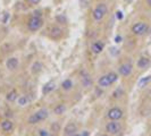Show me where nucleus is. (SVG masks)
<instances>
[{
  "mask_svg": "<svg viewBox=\"0 0 151 136\" xmlns=\"http://www.w3.org/2000/svg\"><path fill=\"white\" fill-rule=\"evenodd\" d=\"M17 66H18V59L15 58V57H12V58H9L6 61V67L9 70H15L17 68Z\"/></svg>",
  "mask_w": 151,
  "mask_h": 136,
  "instance_id": "1a4fd4ad",
  "label": "nucleus"
},
{
  "mask_svg": "<svg viewBox=\"0 0 151 136\" xmlns=\"http://www.w3.org/2000/svg\"><path fill=\"white\" fill-rule=\"evenodd\" d=\"M127 1H132V0H127Z\"/></svg>",
  "mask_w": 151,
  "mask_h": 136,
  "instance_id": "58836bf2",
  "label": "nucleus"
},
{
  "mask_svg": "<svg viewBox=\"0 0 151 136\" xmlns=\"http://www.w3.org/2000/svg\"><path fill=\"white\" fill-rule=\"evenodd\" d=\"M39 135L40 136H48L49 133H48V130H46V129H40L39 130Z\"/></svg>",
  "mask_w": 151,
  "mask_h": 136,
  "instance_id": "cd10ccee",
  "label": "nucleus"
},
{
  "mask_svg": "<svg viewBox=\"0 0 151 136\" xmlns=\"http://www.w3.org/2000/svg\"><path fill=\"white\" fill-rule=\"evenodd\" d=\"M108 77H109V79H110L111 84H114V83L117 81V78H118V76H117V74H116V73H114V71H110V73L108 74Z\"/></svg>",
  "mask_w": 151,
  "mask_h": 136,
  "instance_id": "393cba45",
  "label": "nucleus"
},
{
  "mask_svg": "<svg viewBox=\"0 0 151 136\" xmlns=\"http://www.w3.org/2000/svg\"><path fill=\"white\" fill-rule=\"evenodd\" d=\"M76 130H77V127L74 123L67 124L65 126V128H64V133H65L66 136H73L75 133H76Z\"/></svg>",
  "mask_w": 151,
  "mask_h": 136,
  "instance_id": "0eeeda50",
  "label": "nucleus"
},
{
  "mask_svg": "<svg viewBox=\"0 0 151 136\" xmlns=\"http://www.w3.org/2000/svg\"><path fill=\"white\" fill-rule=\"evenodd\" d=\"M150 59L147 58V57H141L139 60H138V67L141 68V69H147L149 66H150Z\"/></svg>",
  "mask_w": 151,
  "mask_h": 136,
  "instance_id": "9b49d317",
  "label": "nucleus"
},
{
  "mask_svg": "<svg viewBox=\"0 0 151 136\" xmlns=\"http://www.w3.org/2000/svg\"><path fill=\"white\" fill-rule=\"evenodd\" d=\"M122 116H123V111L117 107L111 108L110 110L108 111V118L111 119V120H118V119L122 118Z\"/></svg>",
  "mask_w": 151,
  "mask_h": 136,
  "instance_id": "39448f33",
  "label": "nucleus"
},
{
  "mask_svg": "<svg viewBox=\"0 0 151 136\" xmlns=\"http://www.w3.org/2000/svg\"><path fill=\"white\" fill-rule=\"evenodd\" d=\"M48 136H56V135H54V134H52V135H48Z\"/></svg>",
  "mask_w": 151,
  "mask_h": 136,
  "instance_id": "4c0bfd02",
  "label": "nucleus"
},
{
  "mask_svg": "<svg viewBox=\"0 0 151 136\" xmlns=\"http://www.w3.org/2000/svg\"><path fill=\"white\" fill-rule=\"evenodd\" d=\"M115 42H116V43H120V42H122V36H120V35H117V36L115 37Z\"/></svg>",
  "mask_w": 151,
  "mask_h": 136,
  "instance_id": "7c9ffc66",
  "label": "nucleus"
},
{
  "mask_svg": "<svg viewBox=\"0 0 151 136\" xmlns=\"http://www.w3.org/2000/svg\"><path fill=\"white\" fill-rule=\"evenodd\" d=\"M81 74H82V83H83V85H84L85 88L91 86L92 85V79L88 75V73H86V71H82Z\"/></svg>",
  "mask_w": 151,
  "mask_h": 136,
  "instance_id": "f8f14e48",
  "label": "nucleus"
},
{
  "mask_svg": "<svg viewBox=\"0 0 151 136\" xmlns=\"http://www.w3.org/2000/svg\"><path fill=\"white\" fill-rule=\"evenodd\" d=\"M33 16H36V17H41V13L39 10H36V11H33Z\"/></svg>",
  "mask_w": 151,
  "mask_h": 136,
  "instance_id": "473e14b6",
  "label": "nucleus"
},
{
  "mask_svg": "<svg viewBox=\"0 0 151 136\" xmlns=\"http://www.w3.org/2000/svg\"><path fill=\"white\" fill-rule=\"evenodd\" d=\"M120 129H122V125L119 123H117L116 120H112V122L108 123L106 125V130H107L109 134H117L120 132Z\"/></svg>",
  "mask_w": 151,
  "mask_h": 136,
  "instance_id": "20e7f679",
  "label": "nucleus"
},
{
  "mask_svg": "<svg viewBox=\"0 0 151 136\" xmlns=\"http://www.w3.org/2000/svg\"><path fill=\"white\" fill-rule=\"evenodd\" d=\"M98 84H99L100 88L106 89V88H108V86L111 85V82H110V79H109L108 75H103V76H101V77L99 78V82H98Z\"/></svg>",
  "mask_w": 151,
  "mask_h": 136,
  "instance_id": "9d476101",
  "label": "nucleus"
},
{
  "mask_svg": "<svg viewBox=\"0 0 151 136\" xmlns=\"http://www.w3.org/2000/svg\"><path fill=\"white\" fill-rule=\"evenodd\" d=\"M66 110V107L64 104H58L56 105L55 109H54V112L56 113V115H62V113H64Z\"/></svg>",
  "mask_w": 151,
  "mask_h": 136,
  "instance_id": "aec40b11",
  "label": "nucleus"
},
{
  "mask_svg": "<svg viewBox=\"0 0 151 136\" xmlns=\"http://www.w3.org/2000/svg\"><path fill=\"white\" fill-rule=\"evenodd\" d=\"M9 18V14L8 13H3V18H2V23H6L7 20Z\"/></svg>",
  "mask_w": 151,
  "mask_h": 136,
  "instance_id": "c85d7f7f",
  "label": "nucleus"
},
{
  "mask_svg": "<svg viewBox=\"0 0 151 136\" xmlns=\"http://www.w3.org/2000/svg\"><path fill=\"white\" fill-rule=\"evenodd\" d=\"M6 99H7V101H9V102H14L15 100L17 99V92H16L15 90L10 91V92H9L8 94H7Z\"/></svg>",
  "mask_w": 151,
  "mask_h": 136,
  "instance_id": "a211bd4d",
  "label": "nucleus"
},
{
  "mask_svg": "<svg viewBox=\"0 0 151 136\" xmlns=\"http://www.w3.org/2000/svg\"><path fill=\"white\" fill-rule=\"evenodd\" d=\"M82 136H88L89 135V133H88V132H86V130H84V132H83V133L81 134Z\"/></svg>",
  "mask_w": 151,
  "mask_h": 136,
  "instance_id": "72a5a7b5",
  "label": "nucleus"
},
{
  "mask_svg": "<svg viewBox=\"0 0 151 136\" xmlns=\"http://www.w3.org/2000/svg\"><path fill=\"white\" fill-rule=\"evenodd\" d=\"M123 95H124V90L122 88H117L114 91V93H112V96H114L115 99H120Z\"/></svg>",
  "mask_w": 151,
  "mask_h": 136,
  "instance_id": "412c9836",
  "label": "nucleus"
},
{
  "mask_svg": "<svg viewBox=\"0 0 151 136\" xmlns=\"http://www.w3.org/2000/svg\"><path fill=\"white\" fill-rule=\"evenodd\" d=\"M108 13V7L106 3H99L92 13V17L96 22H100L105 17V15Z\"/></svg>",
  "mask_w": 151,
  "mask_h": 136,
  "instance_id": "f257e3e1",
  "label": "nucleus"
},
{
  "mask_svg": "<svg viewBox=\"0 0 151 136\" xmlns=\"http://www.w3.org/2000/svg\"><path fill=\"white\" fill-rule=\"evenodd\" d=\"M73 136H82V135H81V134H74Z\"/></svg>",
  "mask_w": 151,
  "mask_h": 136,
  "instance_id": "c9c22d12",
  "label": "nucleus"
},
{
  "mask_svg": "<svg viewBox=\"0 0 151 136\" xmlns=\"http://www.w3.org/2000/svg\"><path fill=\"white\" fill-rule=\"evenodd\" d=\"M132 69H133V67H132V65L130 62H125L123 64V65H120L119 68H118V71L119 74L122 75V76H128L131 73H132Z\"/></svg>",
  "mask_w": 151,
  "mask_h": 136,
  "instance_id": "423d86ee",
  "label": "nucleus"
},
{
  "mask_svg": "<svg viewBox=\"0 0 151 136\" xmlns=\"http://www.w3.org/2000/svg\"><path fill=\"white\" fill-rule=\"evenodd\" d=\"M116 17H117V20H122V18H123V13H122V11H117Z\"/></svg>",
  "mask_w": 151,
  "mask_h": 136,
  "instance_id": "c756f323",
  "label": "nucleus"
},
{
  "mask_svg": "<svg viewBox=\"0 0 151 136\" xmlns=\"http://www.w3.org/2000/svg\"><path fill=\"white\" fill-rule=\"evenodd\" d=\"M54 90H55V83L54 82H49V83H47V84L43 86L42 93L43 94H49L50 92H52Z\"/></svg>",
  "mask_w": 151,
  "mask_h": 136,
  "instance_id": "4468645a",
  "label": "nucleus"
},
{
  "mask_svg": "<svg viewBox=\"0 0 151 136\" xmlns=\"http://www.w3.org/2000/svg\"><path fill=\"white\" fill-rule=\"evenodd\" d=\"M1 128H2V130L3 132H10V130H13V123L10 122V120H3V122L1 123Z\"/></svg>",
  "mask_w": 151,
  "mask_h": 136,
  "instance_id": "ddd939ff",
  "label": "nucleus"
},
{
  "mask_svg": "<svg viewBox=\"0 0 151 136\" xmlns=\"http://www.w3.org/2000/svg\"><path fill=\"white\" fill-rule=\"evenodd\" d=\"M43 25V21L41 17H36V16H32L31 18L29 20V23H27V27L31 32H36L42 27Z\"/></svg>",
  "mask_w": 151,
  "mask_h": 136,
  "instance_id": "f03ea898",
  "label": "nucleus"
},
{
  "mask_svg": "<svg viewBox=\"0 0 151 136\" xmlns=\"http://www.w3.org/2000/svg\"><path fill=\"white\" fill-rule=\"evenodd\" d=\"M62 88L64 90H70L72 88H73V82L70 81V79H65L63 83H62Z\"/></svg>",
  "mask_w": 151,
  "mask_h": 136,
  "instance_id": "4be33fe9",
  "label": "nucleus"
},
{
  "mask_svg": "<svg viewBox=\"0 0 151 136\" xmlns=\"http://www.w3.org/2000/svg\"><path fill=\"white\" fill-rule=\"evenodd\" d=\"M40 122V119L37 118V116H36V113H33L32 116H30V118H29V123L30 124H37Z\"/></svg>",
  "mask_w": 151,
  "mask_h": 136,
  "instance_id": "b1692460",
  "label": "nucleus"
},
{
  "mask_svg": "<svg viewBox=\"0 0 151 136\" xmlns=\"http://www.w3.org/2000/svg\"><path fill=\"white\" fill-rule=\"evenodd\" d=\"M41 0H29L30 3H32V5H37V3H40Z\"/></svg>",
  "mask_w": 151,
  "mask_h": 136,
  "instance_id": "2f4dec72",
  "label": "nucleus"
},
{
  "mask_svg": "<svg viewBox=\"0 0 151 136\" xmlns=\"http://www.w3.org/2000/svg\"><path fill=\"white\" fill-rule=\"evenodd\" d=\"M56 20H57V22L62 23V24H65V23H67V18L65 16H63V15H58V16L56 17Z\"/></svg>",
  "mask_w": 151,
  "mask_h": 136,
  "instance_id": "a878e982",
  "label": "nucleus"
},
{
  "mask_svg": "<svg viewBox=\"0 0 151 136\" xmlns=\"http://www.w3.org/2000/svg\"><path fill=\"white\" fill-rule=\"evenodd\" d=\"M36 116L37 118L40 119V122H42V120H46L48 118L49 113H48V110H46V109H40L39 111H36Z\"/></svg>",
  "mask_w": 151,
  "mask_h": 136,
  "instance_id": "dca6fc26",
  "label": "nucleus"
},
{
  "mask_svg": "<svg viewBox=\"0 0 151 136\" xmlns=\"http://www.w3.org/2000/svg\"><path fill=\"white\" fill-rule=\"evenodd\" d=\"M147 31H148V25L143 22H139L132 26V32L135 35H143V34L147 33Z\"/></svg>",
  "mask_w": 151,
  "mask_h": 136,
  "instance_id": "7ed1b4c3",
  "label": "nucleus"
},
{
  "mask_svg": "<svg viewBox=\"0 0 151 136\" xmlns=\"http://www.w3.org/2000/svg\"><path fill=\"white\" fill-rule=\"evenodd\" d=\"M42 68H43V66H42V64L41 62H39V61H35L34 64L32 65V71L33 73H40L41 70H42Z\"/></svg>",
  "mask_w": 151,
  "mask_h": 136,
  "instance_id": "6ab92c4d",
  "label": "nucleus"
},
{
  "mask_svg": "<svg viewBox=\"0 0 151 136\" xmlns=\"http://www.w3.org/2000/svg\"><path fill=\"white\" fill-rule=\"evenodd\" d=\"M151 81V76H145V77H142L141 79L139 81V83H138V86L139 88H144V86L148 84V83Z\"/></svg>",
  "mask_w": 151,
  "mask_h": 136,
  "instance_id": "f3484780",
  "label": "nucleus"
},
{
  "mask_svg": "<svg viewBox=\"0 0 151 136\" xmlns=\"http://www.w3.org/2000/svg\"><path fill=\"white\" fill-rule=\"evenodd\" d=\"M17 103L21 105V107H24V105H26L29 103V98L27 96H20L17 100Z\"/></svg>",
  "mask_w": 151,
  "mask_h": 136,
  "instance_id": "5701e85b",
  "label": "nucleus"
},
{
  "mask_svg": "<svg viewBox=\"0 0 151 136\" xmlns=\"http://www.w3.org/2000/svg\"><path fill=\"white\" fill-rule=\"evenodd\" d=\"M59 125L57 124V123H54V124H52L51 125V129H52V132H58L59 130Z\"/></svg>",
  "mask_w": 151,
  "mask_h": 136,
  "instance_id": "bb28decb",
  "label": "nucleus"
},
{
  "mask_svg": "<svg viewBox=\"0 0 151 136\" xmlns=\"http://www.w3.org/2000/svg\"><path fill=\"white\" fill-rule=\"evenodd\" d=\"M147 2H148L149 6H151V0H147Z\"/></svg>",
  "mask_w": 151,
  "mask_h": 136,
  "instance_id": "f704fd0d",
  "label": "nucleus"
},
{
  "mask_svg": "<svg viewBox=\"0 0 151 136\" xmlns=\"http://www.w3.org/2000/svg\"><path fill=\"white\" fill-rule=\"evenodd\" d=\"M50 34H51V37H54V39H59L63 34V31H62V28L57 27V26H54V27L51 28Z\"/></svg>",
  "mask_w": 151,
  "mask_h": 136,
  "instance_id": "2eb2a0df",
  "label": "nucleus"
},
{
  "mask_svg": "<svg viewBox=\"0 0 151 136\" xmlns=\"http://www.w3.org/2000/svg\"><path fill=\"white\" fill-rule=\"evenodd\" d=\"M101 136H109L108 134H103V135H101Z\"/></svg>",
  "mask_w": 151,
  "mask_h": 136,
  "instance_id": "e433bc0d",
  "label": "nucleus"
},
{
  "mask_svg": "<svg viewBox=\"0 0 151 136\" xmlns=\"http://www.w3.org/2000/svg\"><path fill=\"white\" fill-rule=\"evenodd\" d=\"M103 48H105V44L103 42H101V41H97V42H94L92 44V47H91V50L94 55H99L102 52L103 50Z\"/></svg>",
  "mask_w": 151,
  "mask_h": 136,
  "instance_id": "6e6552de",
  "label": "nucleus"
}]
</instances>
